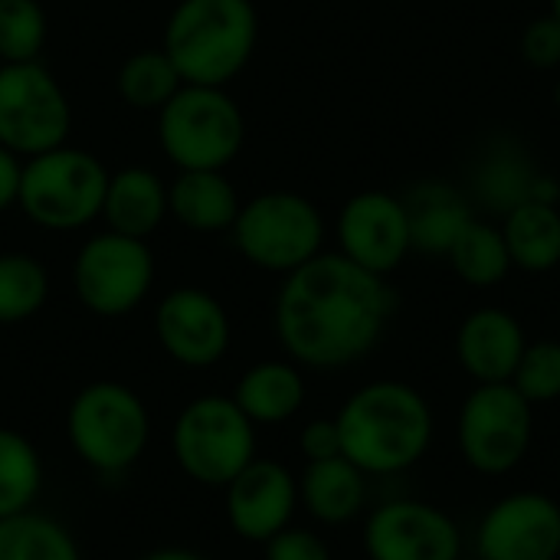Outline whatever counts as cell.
<instances>
[{"mask_svg":"<svg viewBox=\"0 0 560 560\" xmlns=\"http://www.w3.org/2000/svg\"><path fill=\"white\" fill-rule=\"evenodd\" d=\"M394 312L397 295L384 276L322 249L282 279L272 325L299 368L345 371L381 345Z\"/></svg>","mask_w":560,"mask_h":560,"instance_id":"6da1fadb","label":"cell"},{"mask_svg":"<svg viewBox=\"0 0 560 560\" xmlns=\"http://www.w3.org/2000/svg\"><path fill=\"white\" fill-rule=\"evenodd\" d=\"M341 456L364 476H400L433 446L436 420L427 397L404 381L358 387L335 417Z\"/></svg>","mask_w":560,"mask_h":560,"instance_id":"7a4b0ae2","label":"cell"},{"mask_svg":"<svg viewBox=\"0 0 560 560\" xmlns=\"http://www.w3.org/2000/svg\"><path fill=\"white\" fill-rule=\"evenodd\" d=\"M259 13L253 0H177L161 49L184 82L226 89L253 59Z\"/></svg>","mask_w":560,"mask_h":560,"instance_id":"3957f363","label":"cell"},{"mask_svg":"<svg viewBox=\"0 0 560 560\" xmlns=\"http://www.w3.org/2000/svg\"><path fill=\"white\" fill-rule=\"evenodd\" d=\"M66 440L92 472L121 476L144 456L151 417L131 387L118 381H92L66 410Z\"/></svg>","mask_w":560,"mask_h":560,"instance_id":"277c9868","label":"cell"},{"mask_svg":"<svg viewBox=\"0 0 560 560\" xmlns=\"http://www.w3.org/2000/svg\"><path fill=\"white\" fill-rule=\"evenodd\" d=\"M158 141L177 171H226L246 141V118L220 85L184 82L158 112Z\"/></svg>","mask_w":560,"mask_h":560,"instance_id":"5b68a950","label":"cell"},{"mask_svg":"<svg viewBox=\"0 0 560 560\" xmlns=\"http://www.w3.org/2000/svg\"><path fill=\"white\" fill-rule=\"evenodd\" d=\"M105 187L108 171L92 151L59 144L23 161L16 207L43 230L72 233L102 217Z\"/></svg>","mask_w":560,"mask_h":560,"instance_id":"8992f818","label":"cell"},{"mask_svg":"<svg viewBox=\"0 0 560 560\" xmlns=\"http://www.w3.org/2000/svg\"><path fill=\"white\" fill-rule=\"evenodd\" d=\"M171 456L197 486L226 489L256 459V423L233 397L203 394L171 427Z\"/></svg>","mask_w":560,"mask_h":560,"instance_id":"52a82bcc","label":"cell"},{"mask_svg":"<svg viewBox=\"0 0 560 560\" xmlns=\"http://www.w3.org/2000/svg\"><path fill=\"white\" fill-rule=\"evenodd\" d=\"M230 233L249 266L289 276L322 253L325 217L295 190H266L240 207Z\"/></svg>","mask_w":560,"mask_h":560,"instance_id":"ba28073f","label":"cell"},{"mask_svg":"<svg viewBox=\"0 0 560 560\" xmlns=\"http://www.w3.org/2000/svg\"><path fill=\"white\" fill-rule=\"evenodd\" d=\"M535 440V407L515 384H476L459 407L456 443L466 466L499 479L522 466Z\"/></svg>","mask_w":560,"mask_h":560,"instance_id":"9c48e42d","label":"cell"},{"mask_svg":"<svg viewBox=\"0 0 560 560\" xmlns=\"http://www.w3.org/2000/svg\"><path fill=\"white\" fill-rule=\"evenodd\" d=\"M154 272L158 266L148 240L105 230L79 246L72 259V292L85 312L121 318L148 299Z\"/></svg>","mask_w":560,"mask_h":560,"instance_id":"30bf717a","label":"cell"},{"mask_svg":"<svg viewBox=\"0 0 560 560\" xmlns=\"http://www.w3.org/2000/svg\"><path fill=\"white\" fill-rule=\"evenodd\" d=\"M72 108L56 75L39 62L0 66V144L16 158H36L66 144Z\"/></svg>","mask_w":560,"mask_h":560,"instance_id":"8fae6325","label":"cell"},{"mask_svg":"<svg viewBox=\"0 0 560 560\" xmlns=\"http://www.w3.org/2000/svg\"><path fill=\"white\" fill-rule=\"evenodd\" d=\"M368 560H459L463 535L450 512L420 499L377 505L364 522Z\"/></svg>","mask_w":560,"mask_h":560,"instance_id":"7c38bea8","label":"cell"},{"mask_svg":"<svg viewBox=\"0 0 560 560\" xmlns=\"http://www.w3.org/2000/svg\"><path fill=\"white\" fill-rule=\"evenodd\" d=\"M335 236L341 256L384 279L413 253L404 197L387 190H361L348 197L338 213Z\"/></svg>","mask_w":560,"mask_h":560,"instance_id":"4fadbf2b","label":"cell"},{"mask_svg":"<svg viewBox=\"0 0 560 560\" xmlns=\"http://www.w3.org/2000/svg\"><path fill=\"white\" fill-rule=\"evenodd\" d=\"M154 335L174 364L190 371H207L226 358L233 341V325L217 295L197 285H180L158 302Z\"/></svg>","mask_w":560,"mask_h":560,"instance_id":"5bb4252c","label":"cell"},{"mask_svg":"<svg viewBox=\"0 0 560 560\" xmlns=\"http://www.w3.org/2000/svg\"><path fill=\"white\" fill-rule=\"evenodd\" d=\"M476 558L560 560V505L545 492H512L479 522Z\"/></svg>","mask_w":560,"mask_h":560,"instance_id":"9a60e30c","label":"cell"},{"mask_svg":"<svg viewBox=\"0 0 560 560\" xmlns=\"http://www.w3.org/2000/svg\"><path fill=\"white\" fill-rule=\"evenodd\" d=\"M226 525L249 545H266L292 525L299 512V479L276 459H253L223 489Z\"/></svg>","mask_w":560,"mask_h":560,"instance_id":"2e32d148","label":"cell"},{"mask_svg":"<svg viewBox=\"0 0 560 560\" xmlns=\"http://www.w3.org/2000/svg\"><path fill=\"white\" fill-rule=\"evenodd\" d=\"M525 348H528V338H525L522 322L499 305L469 312L456 331L459 368L476 384H509L515 377V368Z\"/></svg>","mask_w":560,"mask_h":560,"instance_id":"e0dca14e","label":"cell"},{"mask_svg":"<svg viewBox=\"0 0 560 560\" xmlns=\"http://www.w3.org/2000/svg\"><path fill=\"white\" fill-rule=\"evenodd\" d=\"M410 243L417 253L446 256L459 233L472 223V207L450 180H420L404 197Z\"/></svg>","mask_w":560,"mask_h":560,"instance_id":"ac0fdd59","label":"cell"},{"mask_svg":"<svg viewBox=\"0 0 560 560\" xmlns=\"http://www.w3.org/2000/svg\"><path fill=\"white\" fill-rule=\"evenodd\" d=\"M102 220L112 233L148 240L167 220V184L151 167H121L108 174Z\"/></svg>","mask_w":560,"mask_h":560,"instance_id":"d6986e66","label":"cell"},{"mask_svg":"<svg viewBox=\"0 0 560 560\" xmlns=\"http://www.w3.org/2000/svg\"><path fill=\"white\" fill-rule=\"evenodd\" d=\"M243 200L223 171H177L167 184V217L194 233H223L233 226Z\"/></svg>","mask_w":560,"mask_h":560,"instance_id":"ffe728a7","label":"cell"},{"mask_svg":"<svg viewBox=\"0 0 560 560\" xmlns=\"http://www.w3.org/2000/svg\"><path fill=\"white\" fill-rule=\"evenodd\" d=\"M538 174H541V167H535L525 144L518 138L499 135L486 144L482 158L476 161L472 194L482 207L505 217L522 200H532Z\"/></svg>","mask_w":560,"mask_h":560,"instance_id":"44dd1931","label":"cell"},{"mask_svg":"<svg viewBox=\"0 0 560 560\" xmlns=\"http://www.w3.org/2000/svg\"><path fill=\"white\" fill-rule=\"evenodd\" d=\"M299 505L322 525H348L368 505V476L345 456L308 463L299 479Z\"/></svg>","mask_w":560,"mask_h":560,"instance_id":"7402d4cb","label":"cell"},{"mask_svg":"<svg viewBox=\"0 0 560 560\" xmlns=\"http://www.w3.org/2000/svg\"><path fill=\"white\" fill-rule=\"evenodd\" d=\"M233 400L256 427H279L305 407V377L295 361H259L243 371Z\"/></svg>","mask_w":560,"mask_h":560,"instance_id":"603a6c76","label":"cell"},{"mask_svg":"<svg viewBox=\"0 0 560 560\" xmlns=\"http://www.w3.org/2000/svg\"><path fill=\"white\" fill-rule=\"evenodd\" d=\"M502 236L512 266L532 276H545L560 266V210L558 203L522 200L502 217Z\"/></svg>","mask_w":560,"mask_h":560,"instance_id":"cb8c5ba5","label":"cell"},{"mask_svg":"<svg viewBox=\"0 0 560 560\" xmlns=\"http://www.w3.org/2000/svg\"><path fill=\"white\" fill-rule=\"evenodd\" d=\"M446 259H450L453 272L472 289H492V285L505 282V276L515 269L505 236H502V226L476 220V217L459 233V240L453 243Z\"/></svg>","mask_w":560,"mask_h":560,"instance_id":"d4e9b609","label":"cell"},{"mask_svg":"<svg viewBox=\"0 0 560 560\" xmlns=\"http://www.w3.org/2000/svg\"><path fill=\"white\" fill-rule=\"evenodd\" d=\"M118 95L128 108L138 112H161L174 92L184 85L177 66L171 62V56L158 46V49H138L131 52L115 75Z\"/></svg>","mask_w":560,"mask_h":560,"instance_id":"484cf974","label":"cell"},{"mask_svg":"<svg viewBox=\"0 0 560 560\" xmlns=\"http://www.w3.org/2000/svg\"><path fill=\"white\" fill-rule=\"evenodd\" d=\"M0 560H82V555L66 525L30 509L0 522Z\"/></svg>","mask_w":560,"mask_h":560,"instance_id":"4316f807","label":"cell"},{"mask_svg":"<svg viewBox=\"0 0 560 560\" xmlns=\"http://www.w3.org/2000/svg\"><path fill=\"white\" fill-rule=\"evenodd\" d=\"M39 492L43 459L36 446L23 433L0 427V522L30 512Z\"/></svg>","mask_w":560,"mask_h":560,"instance_id":"83f0119b","label":"cell"},{"mask_svg":"<svg viewBox=\"0 0 560 560\" xmlns=\"http://www.w3.org/2000/svg\"><path fill=\"white\" fill-rule=\"evenodd\" d=\"M49 299V272L30 253H0V325L30 322Z\"/></svg>","mask_w":560,"mask_h":560,"instance_id":"f1b7e54d","label":"cell"},{"mask_svg":"<svg viewBox=\"0 0 560 560\" xmlns=\"http://www.w3.org/2000/svg\"><path fill=\"white\" fill-rule=\"evenodd\" d=\"M49 36L39 0H0V62L39 59Z\"/></svg>","mask_w":560,"mask_h":560,"instance_id":"f546056e","label":"cell"},{"mask_svg":"<svg viewBox=\"0 0 560 560\" xmlns=\"http://www.w3.org/2000/svg\"><path fill=\"white\" fill-rule=\"evenodd\" d=\"M512 384L532 407L560 400V341H528Z\"/></svg>","mask_w":560,"mask_h":560,"instance_id":"4dcf8cb0","label":"cell"},{"mask_svg":"<svg viewBox=\"0 0 560 560\" xmlns=\"http://www.w3.org/2000/svg\"><path fill=\"white\" fill-rule=\"evenodd\" d=\"M522 56L535 69H558L560 66V20L545 13L535 16L522 33Z\"/></svg>","mask_w":560,"mask_h":560,"instance_id":"1f68e13d","label":"cell"},{"mask_svg":"<svg viewBox=\"0 0 560 560\" xmlns=\"http://www.w3.org/2000/svg\"><path fill=\"white\" fill-rule=\"evenodd\" d=\"M266 560H331V548L312 528H282L266 545Z\"/></svg>","mask_w":560,"mask_h":560,"instance_id":"d6a6232c","label":"cell"},{"mask_svg":"<svg viewBox=\"0 0 560 560\" xmlns=\"http://www.w3.org/2000/svg\"><path fill=\"white\" fill-rule=\"evenodd\" d=\"M299 450L305 456V463H322V459H335L341 456V433L335 420H312L302 427L299 433Z\"/></svg>","mask_w":560,"mask_h":560,"instance_id":"836d02e7","label":"cell"},{"mask_svg":"<svg viewBox=\"0 0 560 560\" xmlns=\"http://www.w3.org/2000/svg\"><path fill=\"white\" fill-rule=\"evenodd\" d=\"M20 174H23V158H16L13 151H7L0 144V213L10 210V207H16Z\"/></svg>","mask_w":560,"mask_h":560,"instance_id":"e575fe53","label":"cell"},{"mask_svg":"<svg viewBox=\"0 0 560 560\" xmlns=\"http://www.w3.org/2000/svg\"><path fill=\"white\" fill-rule=\"evenodd\" d=\"M138 560H210L200 551H190V548H158V551H148Z\"/></svg>","mask_w":560,"mask_h":560,"instance_id":"d590c367","label":"cell"},{"mask_svg":"<svg viewBox=\"0 0 560 560\" xmlns=\"http://www.w3.org/2000/svg\"><path fill=\"white\" fill-rule=\"evenodd\" d=\"M551 16H558L560 20V0H551Z\"/></svg>","mask_w":560,"mask_h":560,"instance_id":"8d00e7d4","label":"cell"},{"mask_svg":"<svg viewBox=\"0 0 560 560\" xmlns=\"http://www.w3.org/2000/svg\"><path fill=\"white\" fill-rule=\"evenodd\" d=\"M555 105H558V108H560V79H558V82H555Z\"/></svg>","mask_w":560,"mask_h":560,"instance_id":"74e56055","label":"cell"},{"mask_svg":"<svg viewBox=\"0 0 560 560\" xmlns=\"http://www.w3.org/2000/svg\"><path fill=\"white\" fill-rule=\"evenodd\" d=\"M459 560H482V558H459Z\"/></svg>","mask_w":560,"mask_h":560,"instance_id":"f35d334b","label":"cell"},{"mask_svg":"<svg viewBox=\"0 0 560 560\" xmlns=\"http://www.w3.org/2000/svg\"><path fill=\"white\" fill-rule=\"evenodd\" d=\"M0 66H3V62H0Z\"/></svg>","mask_w":560,"mask_h":560,"instance_id":"ab89813d","label":"cell"}]
</instances>
